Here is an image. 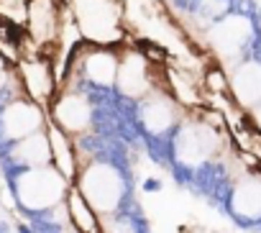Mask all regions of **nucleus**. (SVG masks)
<instances>
[{
	"mask_svg": "<svg viewBox=\"0 0 261 233\" xmlns=\"http://www.w3.org/2000/svg\"><path fill=\"white\" fill-rule=\"evenodd\" d=\"M46 136H49V149H51V167L59 169L67 179H74V174H77V146H72L69 136L54 123L46 128Z\"/></svg>",
	"mask_w": 261,
	"mask_h": 233,
	"instance_id": "obj_14",
	"label": "nucleus"
},
{
	"mask_svg": "<svg viewBox=\"0 0 261 233\" xmlns=\"http://www.w3.org/2000/svg\"><path fill=\"white\" fill-rule=\"evenodd\" d=\"M16 77L21 85V92L26 97H31L39 105H49L59 90V80L57 72L51 67V59L41 51H34L29 57H18L16 59Z\"/></svg>",
	"mask_w": 261,
	"mask_h": 233,
	"instance_id": "obj_7",
	"label": "nucleus"
},
{
	"mask_svg": "<svg viewBox=\"0 0 261 233\" xmlns=\"http://www.w3.org/2000/svg\"><path fill=\"white\" fill-rule=\"evenodd\" d=\"M64 200H67V210H69V218H72L74 228L82 230V233H95V228H97V215H95V210L87 205V200L80 195V190L72 187Z\"/></svg>",
	"mask_w": 261,
	"mask_h": 233,
	"instance_id": "obj_15",
	"label": "nucleus"
},
{
	"mask_svg": "<svg viewBox=\"0 0 261 233\" xmlns=\"http://www.w3.org/2000/svg\"><path fill=\"white\" fill-rule=\"evenodd\" d=\"M11 159L18 169H34V167H46L51 164V149H49V136L46 131H36L26 139L13 141L11 146Z\"/></svg>",
	"mask_w": 261,
	"mask_h": 233,
	"instance_id": "obj_12",
	"label": "nucleus"
},
{
	"mask_svg": "<svg viewBox=\"0 0 261 233\" xmlns=\"http://www.w3.org/2000/svg\"><path fill=\"white\" fill-rule=\"evenodd\" d=\"M205 44L223 64H236L238 59L248 57L258 39V23L248 11H228L205 31Z\"/></svg>",
	"mask_w": 261,
	"mask_h": 233,
	"instance_id": "obj_2",
	"label": "nucleus"
},
{
	"mask_svg": "<svg viewBox=\"0 0 261 233\" xmlns=\"http://www.w3.org/2000/svg\"><path fill=\"white\" fill-rule=\"evenodd\" d=\"M44 121H46V113H44V105L34 102L31 97H11L3 108H0V136L6 141H18V139H26L36 131L44 128Z\"/></svg>",
	"mask_w": 261,
	"mask_h": 233,
	"instance_id": "obj_8",
	"label": "nucleus"
},
{
	"mask_svg": "<svg viewBox=\"0 0 261 233\" xmlns=\"http://www.w3.org/2000/svg\"><path fill=\"white\" fill-rule=\"evenodd\" d=\"M251 110H253V118H256V126L261 128V100H258V102H256V105H253Z\"/></svg>",
	"mask_w": 261,
	"mask_h": 233,
	"instance_id": "obj_16",
	"label": "nucleus"
},
{
	"mask_svg": "<svg viewBox=\"0 0 261 233\" xmlns=\"http://www.w3.org/2000/svg\"><path fill=\"white\" fill-rule=\"evenodd\" d=\"M77 190L95 210V215H110L120 208L125 195V182L118 167L105 162H92L77 169Z\"/></svg>",
	"mask_w": 261,
	"mask_h": 233,
	"instance_id": "obj_3",
	"label": "nucleus"
},
{
	"mask_svg": "<svg viewBox=\"0 0 261 233\" xmlns=\"http://www.w3.org/2000/svg\"><path fill=\"white\" fill-rule=\"evenodd\" d=\"M230 210L241 220H261V179L248 177L230 192Z\"/></svg>",
	"mask_w": 261,
	"mask_h": 233,
	"instance_id": "obj_13",
	"label": "nucleus"
},
{
	"mask_svg": "<svg viewBox=\"0 0 261 233\" xmlns=\"http://www.w3.org/2000/svg\"><path fill=\"white\" fill-rule=\"evenodd\" d=\"M13 192L26 210H49V208H57L67 197L69 179L51 164L18 169L13 179Z\"/></svg>",
	"mask_w": 261,
	"mask_h": 233,
	"instance_id": "obj_4",
	"label": "nucleus"
},
{
	"mask_svg": "<svg viewBox=\"0 0 261 233\" xmlns=\"http://www.w3.org/2000/svg\"><path fill=\"white\" fill-rule=\"evenodd\" d=\"M49 105H51L54 126H59L67 136L85 134L95 118L90 92L80 85H72V82H59V90Z\"/></svg>",
	"mask_w": 261,
	"mask_h": 233,
	"instance_id": "obj_6",
	"label": "nucleus"
},
{
	"mask_svg": "<svg viewBox=\"0 0 261 233\" xmlns=\"http://www.w3.org/2000/svg\"><path fill=\"white\" fill-rule=\"evenodd\" d=\"M95 233H97V230H95Z\"/></svg>",
	"mask_w": 261,
	"mask_h": 233,
	"instance_id": "obj_18",
	"label": "nucleus"
},
{
	"mask_svg": "<svg viewBox=\"0 0 261 233\" xmlns=\"http://www.w3.org/2000/svg\"><path fill=\"white\" fill-rule=\"evenodd\" d=\"M215 149V131L207 123H179L174 136V154L182 164L197 167L207 162Z\"/></svg>",
	"mask_w": 261,
	"mask_h": 233,
	"instance_id": "obj_10",
	"label": "nucleus"
},
{
	"mask_svg": "<svg viewBox=\"0 0 261 233\" xmlns=\"http://www.w3.org/2000/svg\"><path fill=\"white\" fill-rule=\"evenodd\" d=\"M64 6L85 44L95 46L125 44L123 0H64Z\"/></svg>",
	"mask_w": 261,
	"mask_h": 233,
	"instance_id": "obj_1",
	"label": "nucleus"
},
{
	"mask_svg": "<svg viewBox=\"0 0 261 233\" xmlns=\"http://www.w3.org/2000/svg\"><path fill=\"white\" fill-rule=\"evenodd\" d=\"M154 87V62L141 49V44H120L118 46V72L115 90L128 100H141Z\"/></svg>",
	"mask_w": 261,
	"mask_h": 233,
	"instance_id": "obj_5",
	"label": "nucleus"
},
{
	"mask_svg": "<svg viewBox=\"0 0 261 233\" xmlns=\"http://www.w3.org/2000/svg\"><path fill=\"white\" fill-rule=\"evenodd\" d=\"M139 102V121L151 136H164L179 126V102L167 87H154Z\"/></svg>",
	"mask_w": 261,
	"mask_h": 233,
	"instance_id": "obj_9",
	"label": "nucleus"
},
{
	"mask_svg": "<svg viewBox=\"0 0 261 233\" xmlns=\"http://www.w3.org/2000/svg\"><path fill=\"white\" fill-rule=\"evenodd\" d=\"M154 3H172V0H154Z\"/></svg>",
	"mask_w": 261,
	"mask_h": 233,
	"instance_id": "obj_17",
	"label": "nucleus"
},
{
	"mask_svg": "<svg viewBox=\"0 0 261 233\" xmlns=\"http://www.w3.org/2000/svg\"><path fill=\"white\" fill-rule=\"evenodd\" d=\"M225 87L241 108L251 110L261 100V57L251 51L248 57L230 64V77Z\"/></svg>",
	"mask_w": 261,
	"mask_h": 233,
	"instance_id": "obj_11",
	"label": "nucleus"
}]
</instances>
